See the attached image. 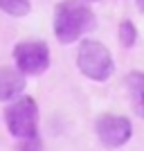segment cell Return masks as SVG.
I'll use <instances>...</instances> for the list:
<instances>
[{
	"label": "cell",
	"instance_id": "7",
	"mask_svg": "<svg viewBox=\"0 0 144 151\" xmlns=\"http://www.w3.org/2000/svg\"><path fill=\"white\" fill-rule=\"evenodd\" d=\"M126 90L131 97L133 111L144 117V72H128L126 75Z\"/></svg>",
	"mask_w": 144,
	"mask_h": 151
},
{
	"label": "cell",
	"instance_id": "11",
	"mask_svg": "<svg viewBox=\"0 0 144 151\" xmlns=\"http://www.w3.org/2000/svg\"><path fill=\"white\" fill-rule=\"evenodd\" d=\"M138 7H140V12H144V0H138Z\"/></svg>",
	"mask_w": 144,
	"mask_h": 151
},
{
	"label": "cell",
	"instance_id": "12",
	"mask_svg": "<svg viewBox=\"0 0 144 151\" xmlns=\"http://www.w3.org/2000/svg\"><path fill=\"white\" fill-rule=\"evenodd\" d=\"M88 2H95V0H88Z\"/></svg>",
	"mask_w": 144,
	"mask_h": 151
},
{
	"label": "cell",
	"instance_id": "9",
	"mask_svg": "<svg viewBox=\"0 0 144 151\" xmlns=\"http://www.w3.org/2000/svg\"><path fill=\"white\" fill-rule=\"evenodd\" d=\"M117 34H119V43L124 45V47H133L135 41H138V29H135V25H133L131 20H122Z\"/></svg>",
	"mask_w": 144,
	"mask_h": 151
},
{
	"label": "cell",
	"instance_id": "2",
	"mask_svg": "<svg viewBox=\"0 0 144 151\" xmlns=\"http://www.w3.org/2000/svg\"><path fill=\"white\" fill-rule=\"evenodd\" d=\"M77 68L81 70V75H86L92 81H106L115 72V63L104 43L86 38L81 41L79 52H77Z\"/></svg>",
	"mask_w": 144,
	"mask_h": 151
},
{
	"label": "cell",
	"instance_id": "4",
	"mask_svg": "<svg viewBox=\"0 0 144 151\" xmlns=\"http://www.w3.org/2000/svg\"><path fill=\"white\" fill-rule=\"evenodd\" d=\"M14 61L23 75H43L50 68V47L45 41H20L14 47Z\"/></svg>",
	"mask_w": 144,
	"mask_h": 151
},
{
	"label": "cell",
	"instance_id": "10",
	"mask_svg": "<svg viewBox=\"0 0 144 151\" xmlns=\"http://www.w3.org/2000/svg\"><path fill=\"white\" fill-rule=\"evenodd\" d=\"M18 151H43L41 138H27V140H18Z\"/></svg>",
	"mask_w": 144,
	"mask_h": 151
},
{
	"label": "cell",
	"instance_id": "6",
	"mask_svg": "<svg viewBox=\"0 0 144 151\" xmlns=\"http://www.w3.org/2000/svg\"><path fill=\"white\" fill-rule=\"evenodd\" d=\"M25 90V75L18 68L0 65V101H11Z\"/></svg>",
	"mask_w": 144,
	"mask_h": 151
},
{
	"label": "cell",
	"instance_id": "3",
	"mask_svg": "<svg viewBox=\"0 0 144 151\" xmlns=\"http://www.w3.org/2000/svg\"><path fill=\"white\" fill-rule=\"evenodd\" d=\"M7 129L14 138L27 140L38 138V106L34 97H16L14 104H9L5 111Z\"/></svg>",
	"mask_w": 144,
	"mask_h": 151
},
{
	"label": "cell",
	"instance_id": "1",
	"mask_svg": "<svg viewBox=\"0 0 144 151\" xmlns=\"http://www.w3.org/2000/svg\"><path fill=\"white\" fill-rule=\"evenodd\" d=\"M54 34H57L59 43H75L83 34H88L90 29H95L97 18H95L92 9L81 2V0H61L54 7Z\"/></svg>",
	"mask_w": 144,
	"mask_h": 151
},
{
	"label": "cell",
	"instance_id": "5",
	"mask_svg": "<svg viewBox=\"0 0 144 151\" xmlns=\"http://www.w3.org/2000/svg\"><path fill=\"white\" fill-rule=\"evenodd\" d=\"M95 131H97V138L104 147L108 149H117V147H124L133 135V124L128 117L124 115H113V113H104L97 117L95 122Z\"/></svg>",
	"mask_w": 144,
	"mask_h": 151
},
{
	"label": "cell",
	"instance_id": "8",
	"mask_svg": "<svg viewBox=\"0 0 144 151\" xmlns=\"http://www.w3.org/2000/svg\"><path fill=\"white\" fill-rule=\"evenodd\" d=\"M0 12H5L7 16H27L32 12V2L29 0H0Z\"/></svg>",
	"mask_w": 144,
	"mask_h": 151
}]
</instances>
